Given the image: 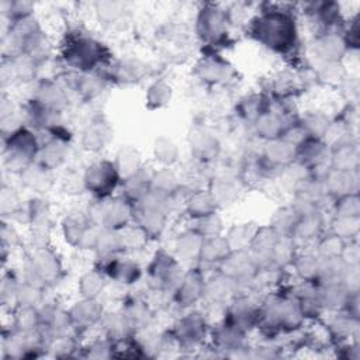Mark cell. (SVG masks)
Instances as JSON below:
<instances>
[{"mask_svg":"<svg viewBox=\"0 0 360 360\" xmlns=\"http://www.w3.org/2000/svg\"><path fill=\"white\" fill-rule=\"evenodd\" d=\"M101 264L98 269L104 276L121 285H132L142 277V269L139 264L129 257H120L118 255L100 259Z\"/></svg>","mask_w":360,"mask_h":360,"instance_id":"cell-12","label":"cell"},{"mask_svg":"<svg viewBox=\"0 0 360 360\" xmlns=\"http://www.w3.org/2000/svg\"><path fill=\"white\" fill-rule=\"evenodd\" d=\"M191 222L194 224V226L190 229L195 231L202 238L218 236V235H222L224 232V222L217 212L197 218V219H191Z\"/></svg>","mask_w":360,"mask_h":360,"instance_id":"cell-46","label":"cell"},{"mask_svg":"<svg viewBox=\"0 0 360 360\" xmlns=\"http://www.w3.org/2000/svg\"><path fill=\"white\" fill-rule=\"evenodd\" d=\"M69 314L76 332L80 333L100 323L104 308L98 298H82L69 308Z\"/></svg>","mask_w":360,"mask_h":360,"instance_id":"cell-15","label":"cell"},{"mask_svg":"<svg viewBox=\"0 0 360 360\" xmlns=\"http://www.w3.org/2000/svg\"><path fill=\"white\" fill-rule=\"evenodd\" d=\"M333 214L335 217H346V218L360 217L359 194L353 193V194H347L336 198L333 202Z\"/></svg>","mask_w":360,"mask_h":360,"instance_id":"cell-48","label":"cell"},{"mask_svg":"<svg viewBox=\"0 0 360 360\" xmlns=\"http://www.w3.org/2000/svg\"><path fill=\"white\" fill-rule=\"evenodd\" d=\"M259 267L248 249H235L218 264V271L232 278L240 287L252 283Z\"/></svg>","mask_w":360,"mask_h":360,"instance_id":"cell-10","label":"cell"},{"mask_svg":"<svg viewBox=\"0 0 360 360\" xmlns=\"http://www.w3.org/2000/svg\"><path fill=\"white\" fill-rule=\"evenodd\" d=\"M112 160H114V163L117 166V170H118L122 180L131 177L139 169L143 167L142 156H141L139 150L134 146H122L117 152L115 159H112Z\"/></svg>","mask_w":360,"mask_h":360,"instance_id":"cell-33","label":"cell"},{"mask_svg":"<svg viewBox=\"0 0 360 360\" xmlns=\"http://www.w3.org/2000/svg\"><path fill=\"white\" fill-rule=\"evenodd\" d=\"M239 285L232 278L224 276L218 271L217 276H212L210 280H205L204 298L211 304H224L231 302L238 295Z\"/></svg>","mask_w":360,"mask_h":360,"instance_id":"cell-20","label":"cell"},{"mask_svg":"<svg viewBox=\"0 0 360 360\" xmlns=\"http://www.w3.org/2000/svg\"><path fill=\"white\" fill-rule=\"evenodd\" d=\"M342 31H325L314 35L312 49L321 63L342 62V59L346 56L349 49Z\"/></svg>","mask_w":360,"mask_h":360,"instance_id":"cell-14","label":"cell"},{"mask_svg":"<svg viewBox=\"0 0 360 360\" xmlns=\"http://www.w3.org/2000/svg\"><path fill=\"white\" fill-rule=\"evenodd\" d=\"M204 288L205 278L202 273L197 267H190L172 292V298L179 307L188 308L204 300Z\"/></svg>","mask_w":360,"mask_h":360,"instance_id":"cell-13","label":"cell"},{"mask_svg":"<svg viewBox=\"0 0 360 360\" xmlns=\"http://www.w3.org/2000/svg\"><path fill=\"white\" fill-rule=\"evenodd\" d=\"M260 156L273 170H283L295 162V146L281 138L266 141L262 146Z\"/></svg>","mask_w":360,"mask_h":360,"instance_id":"cell-17","label":"cell"},{"mask_svg":"<svg viewBox=\"0 0 360 360\" xmlns=\"http://www.w3.org/2000/svg\"><path fill=\"white\" fill-rule=\"evenodd\" d=\"M152 173L153 172L148 170V167L143 166L135 174L122 180V195L128 198L131 202H135L142 195H145L152 188Z\"/></svg>","mask_w":360,"mask_h":360,"instance_id":"cell-31","label":"cell"},{"mask_svg":"<svg viewBox=\"0 0 360 360\" xmlns=\"http://www.w3.org/2000/svg\"><path fill=\"white\" fill-rule=\"evenodd\" d=\"M180 186L181 184L176 173L170 167L163 166L152 173V188L156 191H160L166 195H172Z\"/></svg>","mask_w":360,"mask_h":360,"instance_id":"cell-42","label":"cell"},{"mask_svg":"<svg viewBox=\"0 0 360 360\" xmlns=\"http://www.w3.org/2000/svg\"><path fill=\"white\" fill-rule=\"evenodd\" d=\"M190 150L198 163L208 165L214 162L221 152L218 138L205 128H194L190 132Z\"/></svg>","mask_w":360,"mask_h":360,"instance_id":"cell-16","label":"cell"},{"mask_svg":"<svg viewBox=\"0 0 360 360\" xmlns=\"http://www.w3.org/2000/svg\"><path fill=\"white\" fill-rule=\"evenodd\" d=\"M183 274V264L176 256L159 249L148 266V284L156 292H173Z\"/></svg>","mask_w":360,"mask_h":360,"instance_id":"cell-8","label":"cell"},{"mask_svg":"<svg viewBox=\"0 0 360 360\" xmlns=\"http://www.w3.org/2000/svg\"><path fill=\"white\" fill-rule=\"evenodd\" d=\"M22 280H18L14 273H7L3 276L1 280V288H0V297L3 305H13L17 307V298H18V290Z\"/></svg>","mask_w":360,"mask_h":360,"instance_id":"cell-49","label":"cell"},{"mask_svg":"<svg viewBox=\"0 0 360 360\" xmlns=\"http://www.w3.org/2000/svg\"><path fill=\"white\" fill-rule=\"evenodd\" d=\"M111 138V127L101 120H94L82 134V146L87 152H100L110 143Z\"/></svg>","mask_w":360,"mask_h":360,"instance_id":"cell-23","label":"cell"},{"mask_svg":"<svg viewBox=\"0 0 360 360\" xmlns=\"http://www.w3.org/2000/svg\"><path fill=\"white\" fill-rule=\"evenodd\" d=\"M84 188L97 200L112 197L122 179L112 159H97L89 163L83 172Z\"/></svg>","mask_w":360,"mask_h":360,"instance_id":"cell-7","label":"cell"},{"mask_svg":"<svg viewBox=\"0 0 360 360\" xmlns=\"http://www.w3.org/2000/svg\"><path fill=\"white\" fill-rule=\"evenodd\" d=\"M170 332L180 347H194L202 343L208 335V323L204 314L190 311L176 321Z\"/></svg>","mask_w":360,"mask_h":360,"instance_id":"cell-9","label":"cell"},{"mask_svg":"<svg viewBox=\"0 0 360 360\" xmlns=\"http://www.w3.org/2000/svg\"><path fill=\"white\" fill-rule=\"evenodd\" d=\"M218 207L208 190H191L188 194L186 202H184V211L190 219H197L210 214L217 212Z\"/></svg>","mask_w":360,"mask_h":360,"instance_id":"cell-28","label":"cell"},{"mask_svg":"<svg viewBox=\"0 0 360 360\" xmlns=\"http://www.w3.org/2000/svg\"><path fill=\"white\" fill-rule=\"evenodd\" d=\"M121 312L129 322L134 330L136 329H146L152 319V311L146 301L139 297L128 298L121 308Z\"/></svg>","mask_w":360,"mask_h":360,"instance_id":"cell-27","label":"cell"},{"mask_svg":"<svg viewBox=\"0 0 360 360\" xmlns=\"http://www.w3.org/2000/svg\"><path fill=\"white\" fill-rule=\"evenodd\" d=\"M204 238L195 231L188 229L177 236L174 243V256L181 263H191V267H195L194 263H198L201 246Z\"/></svg>","mask_w":360,"mask_h":360,"instance_id":"cell-22","label":"cell"},{"mask_svg":"<svg viewBox=\"0 0 360 360\" xmlns=\"http://www.w3.org/2000/svg\"><path fill=\"white\" fill-rule=\"evenodd\" d=\"M62 274V263L58 255L49 248H32L30 252L24 271L22 281L45 290L58 283Z\"/></svg>","mask_w":360,"mask_h":360,"instance_id":"cell-6","label":"cell"},{"mask_svg":"<svg viewBox=\"0 0 360 360\" xmlns=\"http://www.w3.org/2000/svg\"><path fill=\"white\" fill-rule=\"evenodd\" d=\"M153 155L158 162L170 167L179 159V148L170 138L160 136L153 143Z\"/></svg>","mask_w":360,"mask_h":360,"instance_id":"cell-44","label":"cell"},{"mask_svg":"<svg viewBox=\"0 0 360 360\" xmlns=\"http://www.w3.org/2000/svg\"><path fill=\"white\" fill-rule=\"evenodd\" d=\"M134 204V224L145 231L152 238H159L167 224L172 210L170 195L150 188L145 195Z\"/></svg>","mask_w":360,"mask_h":360,"instance_id":"cell-4","label":"cell"},{"mask_svg":"<svg viewBox=\"0 0 360 360\" xmlns=\"http://www.w3.org/2000/svg\"><path fill=\"white\" fill-rule=\"evenodd\" d=\"M105 285L107 277L98 267H94L80 276L77 288L82 298H98V295L103 294Z\"/></svg>","mask_w":360,"mask_h":360,"instance_id":"cell-34","label":"cell"},{"mask_svg":"<svg viewBox=\"0 0 360 360\" xmlns=\"http://www.w3.org/2000/svg\"><path fill=\"white\" fill-rule=\"evenodd\" d=\"M1 240H3V249H11V246H15L20 240L18 233L15 228L11 225V222L3 221L1 225Z\"/></svg>","mask_w":360,"mask_h":360,"instance_id":"cell-51","label":"cell"},{"mask_svg":"<svg viewBox=\"0 0 360 360\" xmlns=\"http://www.w3.org/2000/svg\"><path fill=\"white\" fill-rule=\"evenodd\" d=\"M41 326L39 307L17 305L13 309V329L18 332H31Z\"/></svg>","mask_w":360,"mask_h":360,"instance_id":"cell-36","label":"cell"},{"mask_svg":"<svg viewBox=\"0 0 360 360\" xmlns=\"http://www.w3.org/2000/svg\"><path fill=\"white\" fill-rule=\"evenodd\" d=\"M245 332L222 322L211 332L212 345L218 350H240L245 343Z\"/></svg>","mask_w":360,"mask_h":360,"instance_id":"cell-30","label":"cell"},{"mask_svg":"<svg viewBox=\"0 0 360 360\" xmlns=\"http://www.w3.org/2000/svg\"><path fill=\"white\" fill-rule=\"evenodd\" d=\"M246 34L267 51L291 58L300 49L297 14L288 4L262 3L246 22Z\"/></svg>","mask_w":360,"mask_h":360,"instance_id":"cell-1","label":"cell"},{"mask_svg":"<svg viewBox=\"0 0 360 360\" xmlns=\"http://www.w3.org/2000/svg\"><path fill=\"white\" fill-rule=\"evenodd\" d=\"M20 201L15 195V193L11 188H7L6 186H3L1 188V212L3 215H8L10 217L17 211V208L20 207Z\"/></svg>","mask_w":360,"mask_h":360,"instance_id":"cell-50","label":"cell"},{"mask_svg":"<svg viewBox=\"0 0 360 360\" xmlns=\"http://www.w3.org/2000/svg\"><path fill=\"white\" fill-rule=\"evenodd\" d=\"M59 59L77 73H94L112 60L111 49L84 28L72 27L65 31L59 44Z\"/></svg>","mask_w":360,"mask_h":360,"instance_id":"cell-2","label":"cell"},{"mask_svg":"<svg viewBox=\"0 0 360 360\" xmlns=\"http://www.w3.org/2000/svg\"><path fill=\"white\" fill-rule=\"evenodd\" d=\"M31 98L58 112H62V110L68 105L66 89L49 79H44L37 84Z\"/></svg>","mask_w":360,"mask_h":360,"instance_id":"cell-19","label":"cell"},{"mask_svg":"<svg viewBox=\"0 0 360 360\" xmlns=\"http://www.w3.org/2000/svg\"><path fill=\"white\" fill-rule=\"evenodd\" d=\"M20 179L21 184L34 193H46L53 184L52 170H48L38 163H32L22 170L20 173Z\"/></svg>","mask_w":360,"mask_h":360,"instance_id":"cell-29","label":"cell"},{"mask_svg":"<svg viewBox=\"0 0 360 360\" xmlns=\"http://www.w3.org/2000/svg\"><path fill=\"white\" fill-rule=\"evenodd\" d=\"M233 75V66L217 52L207 51V53L195 65L197 79L210 86L225 84L232 80Z\"/></svg>","mask_w":360,"mask_h":360,"instance_id":"cell-11","label":"cell"},{"mask_svg":"<svg viewBox=\"0 0 360 360\" xmlns=\"http://www.w3.org/2000/svg\"><path fill=\"white\" fill-rule=\"evenodd\" d=\"M172 97V86L166 80L158 79L148 87V91L145 94V104L149 110H160L170 104Z\"/></svg>","mask_w":360,"mask_h":360,"instance_id":"cell-37","label":"cell"},{"mask_svg":"<svg viewBox=\"0 0 360 360\" xmlns=\"http://www.w3.org/2000/svg\"><path fill=\"white\" fill-rule=\"evenodd\" d=\"M208 191L211 193L218 208L232 204L238 197L236 181L228 176L211 177L208 181Z\"/></svg>","mask_w":360,"mask_h":360,"instance_id":"cell-32","label":"cell"},{"mask_svg":"<svg viewBox=\"0 0 360 360\" xmlns=\"http://www.w3.org/2000/svg\"><path fill=\"white\" fill-rule=\"evenodd\" d=\"M69 150L68 143L49 138L45 142H39V150L35 159V163L41 165L48 170L59 169L68 159Z\"/></svg>","mask_w":360,"mask_h":360,"instance_id":"cell-21","label":"cell"},{"mask_svg":"<svg viewBox=\"0 0 360 360\" xmlns=\"http://www.w3.org/2000/svg\"><path fill=\"white\" fill-rule=\"evenodd\" d=\"M325 191L333 200L357 193L359 188V176L357 170H336L332 169L323 179Z\"/></svg>","mask_w":360,"mask_h":360,"instance_id":"cell-18","label":"cell"},{"mask_svg":"<svg viewBox=\"0 0 360 360\" xmlns=\"http://www.w3.org/2000/svg\"><path fill=\"white\" fill-rule=\"evenodd\" d=\"M323 231V217L322 214L314 212L309 215H302L297 221L290 238L298 246V243L318 239Z\"/></svg>","mask_w":360,"mask_h":360,"instance_id":"cell-25","label":"cell"},{"mask_svg":"<svg viewBox=\"0 0 360 360\" xmlns=\"http://www.w3.org/2000/svg\"><path fill=\"white\" fill-rule=\"evenodd\" d=\"M98 22L105 28H112L125 15V4L120 1H97L93 4Z\"/></svg>","mask_w":360,"mask_h":360,"instance_id":"cell-35","label":"cell"},{"mask_svg":"<svg viewBox=\"0 0 360 360\" xmlns=\"http://www.w3.org/2000/svg\"><path fill=\"white\" fill-rule=\"evenodd\" d=\"M346 240H343L342 238H339L338 235L329 232L323 236L318 238V243H316V249H315V255L319 259H335V257H340L342 250L345 248Z\"/></svg>","mask_w":360,"mask_h":360,"instance_id":"cell-41","label":"cell"},{"mask_svg":"<svg viewBox=\"0 0 360 360\" xmlns=\"http://www.w3.org/2000/svg\"><path fill=\"white\" fill-rule=\"evenodd\" d=\"M253 222H246V224H238L233 228L229 229V232L225 235L228 239V243L232 250L235 249H248L259 225L252 226Z\"/></svg>","mask_w":360,"mask_h":360,"instance_id":"cell-40","label":"cell"},{"mask_svg":"<svg viewBox=\"0 0 360 360\" xmlns=\"http://www.w3.org/2000/svg\"><path fill=\"white\" fill-rule=\"evenodd\" d=\"M298 121L307 131V134L314 138H322L330 122V120L321 111H309L302 117H298Z\"/></svg>","mask_w":360,"mask_h":360,"instance_id":"cell-45","label":"cell"},{"mask_svg":"<svg viewBox=\"0 0 360 360\" xmlns=\"http://www.w3.org/2000/svg\"><path fill=\"white\" fill-rule=\"evenodd\" d=\"M291 266L294 267L295 274L301 281L315 283L319 276L321 260L315 253H297Z\"/></svg>","mask_w":360,"mask_h":360,"instance_id":"cell-38","label":"cell"},{"mask_svg":"<svg viewBox=\"0 0 360 360\" xmlns=\"http://www.w3.org/2000/svg\"><path fill=\"white\" fill-rule=\"evenodd\" d=\"M3 18H7L8 24H13L18 20L35 15V4L32 1L25 0H14V1H3L1 3Z\"/></svg>","mask_w":360,"mask_h":360,"instance_id":"cell-43","label":"cell"},{"mask_svg":"<svg viewBox=\"0 0 360 360\" xmlns=\"http://www.w3.org/2000/svg\"><path fill=\"white\" fill-rule=\"evenodd\" d=\"M300 217L301 215L292 208V205L283 207L274 212L270 226L278 233V236H290Z\"/></svg>","mask_w":360,"mask_h":360,"instance_id":"cell-39","label":"cell"},{"mask_svg":"<svg viewBox=\"0 0 360 360\" xmlns=\"http://www.w3.org/2000/svg\"><path fill=\"white\" fill-rule=\"evenodd\" d=\"M359 225H360V217H354V218L333 217L330 222V232L347 242V240L357 239Z\"/></svg>","mask_w":360,"mask_h":360,"instance_id":"cell-47","label":"cell"},{"mask_svg":"<svg viewBox=\"0 0 360 360\" xmlns=\"http://www.w3.org/2000/svg\"><path fill=\"white\" fill-rule=\"evenodd\" d=\"M39 150V138L34 129L21 125L15 131L3 135V162L8 170L21 173L35 163Z\"/></svg>","mask_w":360,"mask_h":360,"instance_id":"cell-5","label":"cell"},{"mask_svg":"<svg viewBox=\"0 0 360 360\" xmlns=\"http://www.w3.org/2000/svg\"><path fill=\"white\" fill-rule=\"evenodd\" d=\"M195 35L205 45L207 51L217 52L231 39V21L226 7L218 3H204L197 10Z\"/></svg>","mask_w":360,"mask_h":360,"instance_id":"cell-3","label":"cell"},{"mask_svg":"<svg viewBox=\"0 0 360 360\" xmlns=\"http://www.w3.org/2000/svg\"><path fill=\"white\" fill-rule=\"evenodd\" d=\"M329 165L336 170H357L359 148L354 138L330 148Z\"/></svg>","mask_w":360,"mask_h":360,"instance_id":"cell-24","label":"cell"},{"mask_svg":"<svg viewBox=\"0 0 360 360\" xmlns=\"http://www.w3.org/2000/svg\"><path fill=\"white\" fill-rule=\"evenodd\" d=\"M231 246L224 235L204 238L198 263L205 266H217L231 253Z\"/></svg>","mask_w":360,"mask_h":360,"instance_id":"cell-26","label":"cell"}]
</instances>
